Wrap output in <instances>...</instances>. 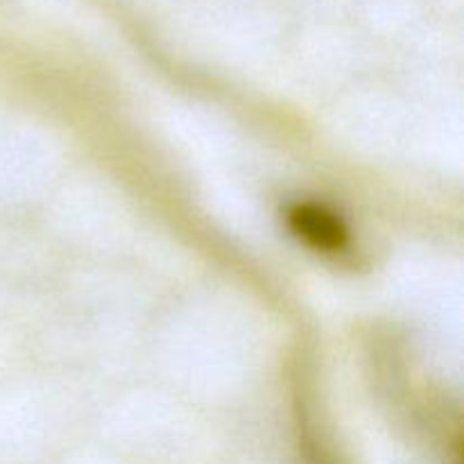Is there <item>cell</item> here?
Returning <instances> with one entry per match:
<instances>
[{
    "mask_svg": "<svg viewBox=\"0 0 464 464\" xmlns=\"http://www.w3.org/2000/svg\"><path fill=\"white\" fill-rule=\"evenodd\" d=\"M290 227L299 238L324 252H338L347 243V229L326 208L315 204H299L290 211Z\"/></svg>",
    "mask_w": 464,
    "mask_h": 464,
    "instance_id": "cell-1",
    "label": "cell"
}]
</instances>
